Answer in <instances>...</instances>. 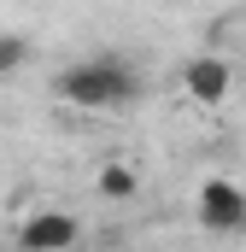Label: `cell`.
I'll return each mask as SVG.
<instances>
[{"label":"cell","instance_id":"6da1fadb","mask_svg":"<svg viewBox=\"0 0 246 252\" xmlns=\"http://www.w3.org/2000/svg\"><path fill=\"white\" fill-rule=\"evenodd\" d=\"M53 94L70 100V106L106 112V106H129L141 94V76H135V64H123V59H82V64H70V70H59Z\"/></svg>","mask_w":246,"mask_h":252},{"label":"cell","instance_id":"7a4b0ae2","mask_svg":"<svg viewBox=\"0 0 246 252\" xmlns=\"http://www.w3.org/2000/svg\"><path fill=\"white\" fill-rule=\"evenodd\" d=\"M199 223L211 229V235H241L246 229V193L235 182H223V176H211L205 188H199Z\"/></svg>","mask_w":246,"mask_h":252},{"label":"cell","instance_id":"3957f363","mask_svg":"<svg viewBox=\"0 0 246 252\" xmlns=\"http://www.w3.org/2000/svg\"><path fill=\"white\" fill-rule=\"evenodd\" d=\"M76 241H82V223L70 211H35L18 229V252H70Z\"/></svg>","mask_w":246,"mask_h":252},{"label":"cell","instance_id":"277c9868","mask_svg":"<svg viewBox=\"0 0 246 252\" xmlns=\"http://www.w3.org/2000/svg\"><path fill=\"white\" fill-rule=\"evenodd\" d=\"M182 88L193 106H223L229 100V88H235V70L217 59V53H199V59L182 64Z\"/></svg>","mask_w":246,"mask_h":252},{"label":"cell","instance_id":"5b68a950","mask_svg":"<svg viewBox=\"0 0 246 252\" xmlns=\"http://www.w3.org/2000/svg\"><path fill=\"white\" fill-rule=\"evenodd\" d=\"M135 188H141V182H135V170L118 164V158L100 170V193H106V199H135Z\"/></svg>","mask_w":246,"mask_h":252},{"label":"cell","instance_id":"8992f818","mask_svg":"<svg viewBox=\"0 0 246 252\" xmlns=\"http://www.w3.org/2000/svg\"><path fill=\"white\" fill-rule=\"evenodd\" d=\"M24 59H30V41L24 35H0V76H12Z\"/></svg>","mask_w":246,"mask_h":252}]
</instances>
